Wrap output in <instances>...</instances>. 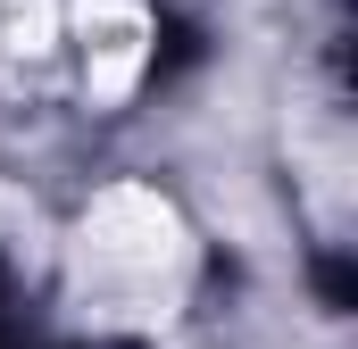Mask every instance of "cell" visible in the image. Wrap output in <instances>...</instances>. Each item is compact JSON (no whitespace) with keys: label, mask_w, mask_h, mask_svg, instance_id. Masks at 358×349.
<instances>
[{"label":"cell","mask_w":358,"mask_h":349,"mask_svg":"<svg viewBox=\"0 0 358 349\" xmlns=\"http://www.w3.org/2000/svg\"><path fill=\"white\" fill-rule=\"evenodd\" d=\"M183 216L150 191V183H117L100 191L84 216V274L100 299H134V308H159L183 283Z\"/></svg>","instance_id":"2"},{"label":"cell","mask_w":358,"mask_h":349,"mask_svg":"<svg viewBox=\"0 0 358 349\" xmlns=\"http://www.w3.org/2000/svg\"><path fill=\"white\" fill-rule=\"evenodd\" d=\"M150 59V17L142 0H0V91L42 100H125Z\"/></svg>","instance_id":"1"}]
</instances>
